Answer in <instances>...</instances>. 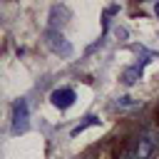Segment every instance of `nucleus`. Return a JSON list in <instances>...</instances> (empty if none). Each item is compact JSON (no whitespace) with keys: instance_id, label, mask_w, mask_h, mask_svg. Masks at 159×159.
<instances>
[{"instance_id":"nucleus-3","label":"nucleus","mask_w":159,"mask_h":159,"mask_svg":"<svg viewBox=\"0 0 159 159\" xmlns=\"http://www.w3.org/2000/svg\"><path fill=\"white\" fill-rule=\"evenodd\" d=\"M27 127V102L17 99L12 107V132H20Z\"/></svg>"},{"instance_id":"nucleus-2","label":"nucleus","mask_w":159,"mask_h":159,"mask_svg":"<svg viewBox=\"0 0 159 159\" xmlns=\"http://www.w3.org/2000/svg\"><path fill=\"white\" fill-rule=\"evenodd\" d=\"M50 99H52V104H55V107L67 109V107H72V104H75L77 94H75V89H72V87H60V89H55V92L50 94Z\"/></svg>"},{"instance_id":"nucleus-7","label":"nucleus","mask_w":159,"mask_h":159,"mask_svg":"<svg viewBox=\"0 0 159 159\" xmlns=\"http://www.w3.org/2000/svg\"><path fill=\"white\" fill-rule=\"evenodd\" d=\"M154 12H157V17H159V2H157V5H154Z\"/></svg>"},{"instance_id":"nucleus-1","label":"nucleus","mask_w":159,"mask_h":159,"mask_svg":"<svg viewBox=\"0 0 159 159\" xmlns=\"http://www.w3.org/2000/svg\"><path fill=\"white\" fill-rule=\"evenodd\" d=\"M157 149H159V139H157L154 132H144V134H139L137 142H134V147H132L134 159H154Z\"/></svg>"},{"instance_id":"nucleus-5","label":"nucleus","mask_w":159,"mask_h":159,"mask_svg":"<svg viewBox=\"0 0 159 159\" xmlns=\"http://www.w3.org/2000/svg\"><path fill=\"white\" fill-rule=\"evenodd\" d=\"M97 122H99V119H97V117H87V122H82V124H80V127H75V129H72V137H77V134H80V132H84V129H87V127H92V124H97Z\"/></svg>"},{"instance_id":"nucleus-4","label":"nucleus","mask_w":159,"mask_h":159,"mask_svg":"<svg viewBox=\"0 0 159 159\" xmlns=\"http://www.w3.org/2000/svg\"><path fill=\"white\" fill-rule=\"evenodd\" d=\"M137 107H142V102L134 99V97H119L114 102V109H119V112H129V109H137Z\"/></svg>"},{"instance_id":"nucleus-6","label":"nucleus","mask_w":159,"mask_h":159,"mask_svg":"<svg viewBox=\"0 0 159 159\" xmlns=\"http://www.w3.org/2000/svg\"><path fill=\"white\" fill-rule=\"evenodd\" d=\"M137 75H139V70H127V72H124V84H132V82H137V80H134Z\"/></svg>"}]
</instances>
